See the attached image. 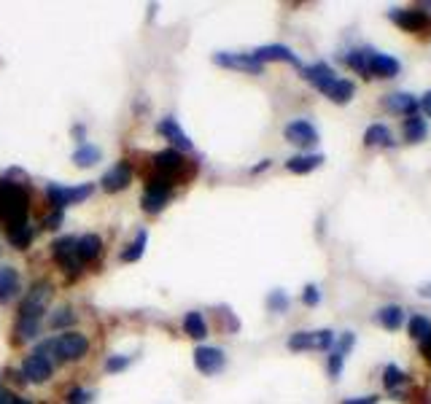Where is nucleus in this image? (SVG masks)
Segmentation results:
<instances>
[{
	"label": "nucleus",
	"instance_id": "nucleus-1",
	"mask_svg": "<svg viewBox=\"0 0 431 404\" xmlns=\"http://www.w3.org/2000/svg\"><path fill=\"white\" fill-rule=\"evenodd\" d=\"M52 300V283L41 281L36 283L27 297L19 304V318H17V343L24 340H33L38 332H41V321L43 313H46V304Z\"/></svg>",
	"mask_w": 431,
	"mask_h": 404
},
{
	"label": "nucleus",
	"instance_id": "nucleus-2",
	"mask_svg": "<svg viewBox=\"0 0 431 404\" xmlns=\"http://www.w3.org/2000/svg\"><path fill=\"white\" fill-rule=\"evenodd\" d=\"M27 210H30V194L22 183H11L8 178L0 181V222L8 226L27 222Z\"/></svg>",
	"mask_w": 431,
	"mask_h": 404
},
{
	"label": "nucleus",
	"instance_id": "nucleus-3",
	"mask_svg": "<svg viewBox=\"0 0 431 404\" xmlns=\"http://www.w3.org/2000/svg\"><path fill=\"white\" fill-rule=\"evenodd\" d=\"M43 353L52 359V362H79L86 356V350H89V340L84 337L81 332H65L60 337H54V340H46L43 345H38Z\"/></svg>",
	"mask_w": 431,
	"mask_h": 404
},
{
	"label": "nucleus",
	"instance_id": "nucleus-4",
	"mask_svg": "<svg viewBox=\"0 0 431 404\" xmlns=\"http://www.w3.org/2000/svg\"><path fill=\"white\" fill-rule=\"evenodd\" d=\"M170 194H173V178L157 173V176H151V181L146 186L143 197H141V205H143L146 213H159V210H164Z\"/></svg>",
	"mask_w": 431,
	"mask_h": 404
},
{
	"label": "nucleus",
	"instance_id": "nucleus-5",
	"mask_svg": "<svg viewBox=\"0 0 431 404\" xmlns=\"http://www.w3.org/2000/svg\"><path fill=\"white\" fill-rule=\"evenodd\" d=\"M95 186L92 183H81V186H60V183H49L46 186V197L52 202L54 210H65L73 202H84L92 197Z\"/></svg>",
	"mask_w": 431,
	"mask_h": 404
},
{
	"label": "nucleus",
	"instance_id": "nucleus-6",
	"mask_svg": "<svg viewBox=\"0 0 431 404\" xmlns=\"http://www.w3.org/2000/svg\"><path fill=\"white\" fill-rule=\"evenodd\" d=\"M52 372H54V362L43 353L41 348H36L30 356H24V362H22V378L27 380V383H46L49 378H52Z\"/></svg>",
	"mask_w": 431,
	"mask_h": 404
},
{
	"label": "nucleus",
	"instance_id": "nucleus-7",
	"mask_svg": "<svg viewBox=\"0 0 431 404\" xmlns=\"http://www.w3.org/2000/svg\"><path fill=\"white\" fill-rule=\"evenodd\" d=\"M288 350L299 353V350H329L334 345V332L318 329V332H294L288 337Z\"/></svg>",
	"mask_w": 431,
	"mask_h": 404
},
{
	"label": "nucleus",
	"instance_id": "nucleus-8",
	"mask_svg": "<svg viewBox=\"0 0 431 404\" xmlns=\"http://www.w3.org/2000/svg\"><path fill=\"white\" fill-rule=\"evenodd\" d=\"M52 254L54 259L68 270V275L73 278L76 272H81V259H79V238H60L52 242Z\"/></svg>",
	"mask_w": 431,
	"mask_h": 404
},
{
	"label": "nucleus",
	"instance_id": "nucleus-9",
	"mask_svg": "<svg viewBox=\"0 0 431 404\" xmlns=\"http://www.w3.org/2000/svg\"><path fill=\"white\" fill-rule=\"evenodd\" d=\"M251 57L259 62V65H265V62H288V65H294V68H305L302 60L288 49L283 43H267V46H259V49H253L251 52Z\"/></svg>",
	"mask_w": 431,
	"mask_h": 404
},
{
	"label": "nucleus",
	"instance_id": "nucleus-10",
	"mask_svg": "<svg viewBox=\"0 0 431 404\" xmlns=\"http://www.w3.org/2000/svg\"><path fill=\"white\" fill-rule=\"evenodd\" d=\"M226 356L221 348H213V345H200L194 350V366L203 372V375H219L224 369Z\"/></svg>",
	"mask_w": 431,
	"mask_h": 404
},
{
	"label": "nucleus",
	"instance_id": "nucleus-11",
	"mask_svg": "<svg viewBox=\"0 0 431 404\" xmlns=\"http://www.w3.org/2000/svg\"><path fill=\"white\" fill-rule=\"evenodd\" d=\"M399 70H402V65H399L396 57L367 49V76H375V79H393V76H399Z\"/></svg>",
	"mask_w": 431,
	"mask_h": 404
},
{
	"label": "nucleus",
	"instance_id": "nucleus-12",
	"mask_svg": "<svg viewBox=\"0 0 431 404\" xmlns=\"http://www.w3.org/2000/svg\"><path fill=\"white\" fill-rule=\"evenodd\" d=\"M389 17L405 33H429L431 30V17L426 11H418V8H412V11H399L396 8V11H391Z\"/></svg>",
	"mask_w": 431,
	"mask_h": 404
},
{
	"label": "nucleus",
	"instance_id": "nucleus-13",
	"mask_svg": "<svg viewBox=\"0 0 431 404\" xmlns=\"http://www.w3.org/2000/svg\"><path fill=\"white\" fill-rule=\"evenodd\" d=\"M283 135H286L288 143H294V146H299V148H310V146L318 143V130H315L308 119H294L291 124H286Z\"/></svg>",
	"mask_w": 431,
	"mask_h": 404
},
{
	"label": "nucleus",
	"instance_id": "nucleus-14",
	"mask_svg": "<svg viewBox=\"0 0 431 404\" xmlns=\"http://www.w3.org/2000/svg\"><path fill=\"white\" fill-rule=\"evenodd\" d=\"M216 65L221 68H232V70H243V73H253V76H262L265 73V65L253 60L251 54H235V52H219L216 57Z\"/></svg>",
	"mask_w": 431,
	"mask_h": 404
},
{
	"label": "nucleus",
	"instance_id": "nucleus-15",
	"mask_svg": "<svg viewBox=\"0 0 431 404\" xmlns=\"http://www.w3.org/2000/svg\"><path fill=\"white\" fill-rule=\"evenodd\" d=\"M103 189L105 192H122V189H127L130 183H132V167H130V162H116L108 173L103 176Z\"/></svg>",
	"mask_w": 431,
	"mask_h": 404
},
{
	"label": "nucleus",
	"instance_id": "nucleus-16",
	"mask_svg": "<svg viewBox=\"0 0 431 404\" xmlns=\"http://www.w3.org/2000/svg\"><path fill=\"white\" fill-rule=\"evenodd\" d=\"M154 167H157V173H162V176H167V178H175V176L184 173L186 160L181 157V151L167 148V151H159V154L154 157Z\"/></svg>",
	"mask_w": 431,
	"mask_h": 404
},
{
	"label": "nucleus",
	"instance_id": "nucleus-17",
	"mask_svg": "<svg viewBox=\"0 0 431 404\" xmlns=\"http://www.w3.org/2000/svg\"><path fill=\"white\" fill-rule=\"evenodd\" d=\"M302 76L318 89V92H324L327 95L329 86L337 81V76H334V70L329 68L327 62H315V65H308V68H302Z\"/></svg>",
	"mask_w": 431,
	"mask_h": 404
},
{
	"label": "nucleus",
	"instance_id": "nucleus-18",
	"mask_svg": "<svg viewBox=\"0 0 431 404\" xmlns=\"http://www.w3.org/2000/svg\"><path fill=\"white\" fill-rule=\"evenodd\" d=\"M157 132L164 135V141H170L175 146V151H191V138L178 127L175 119H162L157 124Z\"/></svg>",
	"mask_w": 431,
	"mask_h": 404
},
{
	"label": "nucleus",
	"instance_id": "nucleus-19",
	"mask_svg": "<svg viewBox=\"0 0 431 404\" xmlns=\"http://www.w3.org/2000/svg\"><path fill=\"white\" fill-rule=\"evenodd\" d=\"M19 294V275L14 267H0V304L11 302Z\"/></svg>",
	"mask_w": 431,
	"mask_h": 404
},
{
	"label": "nucleus",
	"instance_id": "nucleus-20",
	"mask_svg": "<svg viewBox=\"0 0 431 404\" xmlns=\"http://www.w3.org/2000/svg\"><path fill=\"white\" fill-rule=\"evenodd\" d=\"M386 108H389V111H396V114H407V116H412V114L421 108V102H418V98L410 95V92H393V95L386 98Z\"/></svg>",
	"mask_w": 431,
	"mask_h": 404
},
{
	"label": "nucleus",
	"instance_id": "nucleus-21",
	"mask_svg": "<svg viewBox=\"0 0 431 404\" xmlns=\"http://www.w3.org/2000/svg\"><path fill=\"white\" fill-rule=\"evenodd\" d=\"M321 164H324V154H299V157H291L286 162V170L297 173V176H305V173H313Z\"/></svg>",
	"mask_w": 431,
	"mask_h": 404
},
{
	"label": "nucleus",
	"instance_id": "nucleus-22",
	"mask_svg": "<svg viewBox=\"0 0 431 404\" xmlns=\"http://www.w3.org/2000/svg\"><path fill=\"white\" fill-rule=\"evenodd\" d=\"M393 135L386 124H372L364 132V146H380V148H391L393 146Z\"/></svg>",
	"mask_w": 431,
	"mask_h": 404
},
{
	"label": "nucleus",
	"instance_id": "nucleus-23",
	"mask_svg": "<svg viewBox=\"0 0 431 404\" xmlns=\"http://www.w3.org/2000/svg\"><path fill=\"white\" fill-rule=\"evenodd\" d=\"M402 132H405V141L407 143H421L426 141V132H429V127H426V119H421L418 114H412L405 119V127H402Z\"/></svg>",
	"mask_w": 431,
	"mask_h": 404
},
{
	"label": "nucleus",
	"instance_id": "nucleus-24",
	"mask_svg": "<svg viewBox=\"0 0 431 404\" xmlns=\"http://www.w3.org/2000/svg\"><path fill=\"white\" fill-rule=\"evenodd\" d=\"M103 254V240L97 235H84L79 238V259L84 262H95Z\"/></svg>",
	"mask_w": 431,
	"mask_h": 404
},
{
	"label": "nucleus",
	"instance_id": "nucleus-25",
	"mask_svg": "<svg viewBox=\"0 0 431 404\" xmlns=\"http://www.w3.org/2000/svg\"><path fill=\"white\" fill-rule=\"evenodd\" d=\"M36 238V226H30V224H17V226H8V242L14 245V248H19L24 251L30 242Z\"/></svg>",
	"mask_w": 431,
	"mask_h": 404
},
{
	"label": "nucleus",
	"instance_id": "nucleus-26",
	"mask_svg": "<svg viewBox=\"0 0 431 404\" xmlns=\"http://www.w3.org/2000/svg\"><path fill=\"white\" fill-rule=\"evenodd\" d=\"M402 321H405V310L399 307V304H386V307H380L377 310V323L383 326V329H399L402 326Z\"/></svg>",
	"mask_w": 431,
	"mask_h": 404
},
{
	"label": "nucleus",
	"instance_id": "nucleus-27",
	"mask_svg": "<svg viewBox=\"0 0 431 404\" xmlns=\"http://www.w3.org/2000/svg\"><path fill=\"white\" fill-rule=\"evenodd\" d=\"M184 332L189 337H194V340H205L207 337V323L203 318V313H197V310H191V313H186L184 316Z\"/></svg>",
	"mask_w": 431,
	"mask_h": 404
},
{
	"label": "nucleus",
	"instance_id": "nucleus-28",
	"mask_svg": "<svg viewBox=\"0 0 431 404\" xmlns=\"http://www.w3.org/2000/svg\"><path fill=\"white\" fill-rule=\"evenodd\" d=\"M353 92H356V86H353V81L348 79H337L331 86H329L327 98L331 102H337V105H345V102H350V98H353Z\"/></svg>",
	"mask_w": 431,
	"mask_h": 404
},
{
	"label": "nucleus",
	"instance_id": "nucleus-29",
	"mask_svg": "<svg viewBox=\"0 0 431 404\" xmlns=\"http://www.w3.org/2000/svg\"><path fill=\"white\" fill-rule=\"evenodd\" d=\"M146 242H148V232H146V229H141V232L135 235V240L130 242V245H127V248L122 251V262H127V264L138 262V259H141V256L146 254Z\"/></svg>",
	"mask_w": 431,
	"mask_h": 404
},
{
	"label": "nucleus",
	"instance_id": "nucleus-30",
	"mask_svg": "<svg viewBox=\"0 0 431 404\" xmlns=\"http://www.w3.org/2000/svg\"><path fill=\"white\" fill-rule=\"evenodd\" d=\"M73 162L79 167H92L95 162H100V148L92 146V143H81L76 151H73Z\"/></svg>",
	"mask_w": 431,
	"mask_h": 404
},
{
	"label": "nucleus",
	"instance_id": "nucleus-31",
	"mask_svg": "<svg viewBox=\"0 0 431 404\" xmlns=\"http://www.w3.org/2000/svg\"><path fill=\"white\" fill-rule=\"evenodd\" d=\"M407 383V375L396 366V364H389L386 369H383V385L389 388V391H393V388H399V385Z\"/></svg>",
	"mask_w": 431,
	"mask_h": 404
},
{
	"label": "nucleus",
	"instance_id": "nucleus-32",
	"mask_svg": "<svg viewBox=\"0 0 431 404\" xmlns=\"http://www.w3.org/2000/svg\"><path fill=\"white\" fill-rule=\"evenodd\" d=\"M407 332H410V337L423 340V337L431 332V321L429 318H423V316H412L410 323H407Z\"/></svg>",
	"mask_w": 431,
	"mask_h": 404
},
{
	"label": "nucleus",
	"instance_id": "nucleus-33",
	"mask_svg": "<svg viewBox=\"0 0 431 404\" xmlns=\"http://www.w3.org/2000/svg\"><path fill=\"white\" fill-rule=\"evenodd\" d=\"M267 310H269V313H286V310H288V297H286V291H281V288L269 291V297H267Z\"/></svg>",
	"mask_w": 431,
	"mask_h": 404
},
{
	"label": "nucleus",
	"instance_id": "nucleus-34",
	"mask_svg": "<svg viewBox=\"0 0 431 404\" xmlns=\"http://www.w3.org/2000/svg\"><path fill=\"white\" fill-rule=\"evenodd\" d=\"M345 62H348L353 70H359L361 76H367V49H353V52H348Z\"/></svg>",
	"mask_w": 431,
	"mask_h": 404
},
{
	"label": "nucleus",
	"instance_id": "nucleus-35",
	"mask_svg": "<svg viewBox=\"0 0 431 404\" xmlns=\"http://www.w3.org/2000/svg\"><path fill=\"white\" fill-rule=\"evenodd\" d=\"M76 321V313L70 310V307H60L54 316H52V329H65V326H70V323Z\"/></svg>",
	"mask_w": 431,
	"mask_h": 404
},
{
	"label": "nucleus",
	"instance_id": "nucleus-36",
	"mask_svg": "<svg viewBox=\"0 0 431 404\" xmlns=\"http://www.w3.org/2000/svg\"><path fill=\"white\" fill-rule=\"evenodd\" d=\"M92 399H95V391H86V388H73V391H68L65 404H89Z\"/></svg>",
	"mask_w": 431,
	"mask_h": 404
},
{
	"label": "nucleus",
	"instance_id": "nucleus-37",
	"mask_svg": "<svg viewBox=\"0 0 431 404\" xmlns=\"http://www.w3.org/2000/svg\"><path fill=\"white\" fill-rule=\"evenodd\" d=\"M343 364H345V353L343 350H331V356H329V375L337 380L340 378V372H343Z\"/></svg>",
	"mask_w": 431,
	"mask_h": 404
},
{
	"label": "nucleus",
	"instance_id": "nucleus-38",
	"mask_svg": "<svg viewBox=\"0 0 431 404\" xmlns=\"http://www.w3.org/2000/svg\"><path fill=\"white\" fill-rule=\"evenodd\" d=\"M302 302L308 304V307H315V304L321 302V288H318L315 283L305 286V291H302Z\"/></svg>",
	"mask_w": 431,
	"mask_h": 404
},
{
	"label": "nucleus",
	"instance_id": "nucleus-39",
	"mask_svg": "<svg viewBox=\"0 0 431 404\" xmlns=\"http://www.w3.org/2000/svg\"><path fill=\"white\" fill-rule=\"evenodd\" d=\"M127 366H130V356H111L105 362V372H122Z\"/></svg>",
	"mask_w": 431,
	"mask_h": 404
},
{
	"label": "nucleus",
	"instance_id": "nucleus-40",
	"mask_svg": "<svg viewBox=\"0 0 431 404\" xmlns=\"http://www.w3.org/2000/svg\"><path fill=\"white\" fill-rule=\"evenodd\" d=\"M60 224H62V210H54L52 216L43 219V229H57Z\"/></svg>",
	"mask_w": 431,
	"mask_h": 404
},
{
	"label": "nucleus",
	"instance_id": "nucleus-41",
	"mask_svg": "<svg viewBox=\"0 0 431 404\" xmlns=\"http://www.w3.org/2000/svg\"><path fill=\"white\" fill-rule=\"evenodd\" d=\"M353 343H356V337H353V332H345V334H343V340L337 343V350H343V353L348 356V350H350V348H353Z\"/></svg>",
	"mask_w": 431,
	"mask_h": 404
},
{
	"label": "nucleus",
	"instance_id": "nucleus-42",
	"mask_svg": "<svg viewBox=\"0 0 431 404\" xmlns=\"http://www.w3.org/2000/svg\"><path fill=\"white\" fill-rule=\"evenodd\" d=\"M418 350H421V356H423V359H429V362H431V332L426 334V337H423V340H421Z\"/></svg>",
	"mask_w": 431,
	"mask_h": 404
},
{
	"label": "nucleus",
	"instance_id": "nucleus-43",
	"mask_svg": "<svg viewBox=\"0 0 431 404\" xmlns=\"http://www.w3.org/2000/svg\"><path fill=\"white\" fill-rule=\"evenodd\" d=\"M418 102H421V111H423V114H426V116L431 119V89H429V92H426V95H423V98H421Z\"/></svg>",
	"mask_w": 431,
	"mask_h": 404
},
{
	"label": "nucleus",
	"instance_id": "nucleus-44",
	"mask_svg": "<svg viewBox=\"0 0 431 404\" xmlns=\"http://www.w3.org/2000/svg\"><path fill=\"white\" fill-rule=\"evenodd\" d=\"M343 404H377V396H356V399H345Z\"/></svg>",
	"mask_w": 431,
	"mask_h": 404
},
{
	"label": "nucleus",
	"instance_id": "nucleus-45",
	"mask_svg": "<svg viewBox=\"0 0 431 404\" xmlns=\"http://www.w3.org/2000/svg\"><path fill=\"white\" fill-rule=\"evenodd\" d=\"M8 402H11V394H8V391L3 388V383H0V404H8Z\"/></svg>",
	"mask_w": 431,
	"mask_h": 404
},
{
	"label": "nucleus",
	"instance_id": "nucleus-46",
	"mask_svg": "<svg viewBox=\"0 0 431 404\" xmlns=\"http://www.w3.org/2000/svg\"><path fill=\"white\" fill-rule=\"evenodd\" d=\"M267 167H269V162L265 160V162H262V164H256V167H253L251 173H262V170H267Z\"/></svg>",
	"mask_w": 431,
	"mask_h": 404
},
{
	"label": "nucleus",
	"instance_id": "nucleus-47",
	"mask_svg": "<svg viewBox=\"0 0 431 404\" xmlns=\"http://www.w3.org/2000/svg\"><path fill=\"white\" fill-rule=\"evenodd\" d=\"M8 404H33V402H27V399H22V396H11V402Z\"/></svg>",
	"mask_w": 431,
	"mask_h": 404
}]
</instances>
